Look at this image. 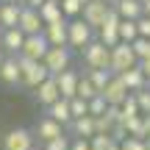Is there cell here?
<instances>
[{
	"mask_svg": "<svg viewBox=\"0 0 150 150\" xmlns=\"http://www.w3.org/2000/svg\"><path fill=\"white\" fill-rule=\"evenodd\" d=\"M81 56H83L86 70H108V67H111V47H108L106 42H100V39H92V42L81 50Z\"/></svg>",
	"mask_w": 150,
	"mask_h": 150,
	"instance_id": "cell-1",
	"label": "cell"
},
{
	"mask_svg": "<svg viewBox=\"0 0 150 150\" xmlns=\"http://www.w3.org/2000/svg\"><path fill=\"white\" fill-rule=\"evenodd\" d=\"M95 33L97 31L83 20V17H72V20H70V28H67V45H70L72 50H83L86 45L95 39Z\"/></svg>",
	"mask_w": 150,
	"mask_h": 150,
	"instance_id": "cell-2",
	"label": "cell"
},
{
	"mask_svg": "<svg viewBox=\"0 0 150 150\" xmlns=\"http://www.w3.org/2000/svg\"><path fill=\"white\" fill-rule=\"evenodd\" d=\"M20 70H22V86H28V89H36L45 78H50V70L45 67L42 59H25V56H20Z\"/></svg>",
	"mask_w": 150,
	"mask_h": 150,
	"instance_id": "cell-3",
	"label": "cell"
},
{
	"mask_svg": "<svg viewBox=\"0 0 150 150\" xmlns=\"http://www.w3.org/2000/svg\"><path fill=\"white\" fill-rule=\"evenodd\" d=\"M136 64H139V56L134 53V45L120 39V42L111 47V67H108V70L120 75V72L128 70V67H136Z\"/></svg>",
	"mask_w": 150,
	"mask_h": 150,
	"instance_id": "cell-4",
	"label": "cell"
},
{
	"mask_svg": "<svg viewBox=\"0 0 150 150\" xmlns=\"http://www.w3.org/2000/svg\"><path fill=\"white\" fill-rule=\"evenodd\" d=\"M42 61H45V67L50 70V75H59L61 70L70 67V61H72V47H70V45H50Z\"/></svg>",
	"mask_w": 150,
	"mask_h": 150,
	"instance_id": "cell-5",
	"label": "cell"
},
{
	"mask_svg": "<svg viewBox=\"0 0 150 150\" xmlns=\"http://www.w3.org/2000/svg\"><path fill=\"white\" fill-rule=\"evenodd\" d=\"M36 134L33 128H11L3 136V150H33L36 147Z\"/></svg>",
	"mask_w": 150,
	"mask_h": 150,
	"instance_id": "cell-6",
	"label": "cell"
},
{
	"mask_svg": "<svg viewBox=\"0 0 150 150\" xmlns=\"http://www.w3.org/2000/svg\"><path fill=\"white\" fill-rule=\"evenodd\" d=\"M120 22H122V17H120V11L111 6L108 17L103 20V25L97 28V39H100V42H106L108 47H114V45L120 42Z\"/></svg>",
	"mask_w": 150,
	"mask_h": 150,
	"instance_id": "cell-7",
	"label": "cell"
},
{
	"mask_svg": "<svg viewBox=\"0 0 150 150\" xmlns=\"http://www.w3.org/2000/svg\"><path fill=\"white\" fill-rule=\"evenodd\" d=\"M108 11H111V3H108V0H89V3H83L81 17H83V20L97 31V28L103 25V20L108 17Z\"/></svg>",
	"mask_w": 150,
	"mask_h": 150,
	"instance_id": "cell-8",
	"label": "cell"
},
{
	"mask_svg": "<svg viewBox=\"0 0 150 150\" xmlns=\"http://www.w3.org/2000/svg\"><path fill=\"white\" fill-rule=\"evenodd\" d=\"M33 134H36L39 142H50V139H56V136L67 134V128L59 122V120H53L50 114H45V117L36 120V125H33Z\"/></svg>",
	"mask_w": 150,
	"mask_h": 150,
	"instance_id": "cell-9",
	"label": "cell"
},
{
	"mask_svg": "<svg viewBox=\"0 0 150 150\" xmlns=\"http://www.w3.org/2000/svg\"><path fill=\"white\" fill-rule=\"evenodd\" d=\"M33 97H36V103L42 108H47L50 103H56L61 97V89H59V81H56V75H50V78H45L42 83L33 89Z\"/></svg>",
	"mask_w": 150,
	"mask_h": 150,
	"instance_id": "cell-10",
	"label": "cell"
},
{
	"mask_svg": "<svg viewBox=\"0 0 150 150\" xmlns=\"http://www.w3.org/2000/svg\"><path fill=\"white\" fill-rule=\"evenodd\" d=\"M22 42H25V33H22L20 25H14V28H0V47H3L8 56H20Z\"/></svg>",
	"mask_w": 150,
	"mask_h": 150,
	"instance_id": "cell-11",
	"label": "cell"
},
{
	"mask_svg": "<svg viewBox=\"0 0 150 150\" xmlns=\"http://www.w3.org/2000/svg\"><path fill=\"white\" fill-rule=\"evenodd\" d=\"M47 47H50V42H47L45 33H28L25 42H22L20 56H25V59H45Z\"/></svg>",
	"mask_w": 150,
	"mask_h": 150,
	"instance_id": "cell-12",
	"label": "cell"
},
{
	"mask_svg": "<svg viewBox=\"0 0 150 150\" xmlns=\"http://www.w3.org/2000/svg\"><path fill=\"white\" fill-rule=\"evenodd\" d=\"M100 95H103V97H106V100H108V106H122V100H125V97L131 95V89H128V86H125V81L120 78L117 72H114L111 78H108L106 89H103Z\"/></svg>",
	"mask_w": 150,
	"mask_h": 150,
	"instance_id": "cell-13",
	"label": "cell"
},
{
	"mask_svg": "<svg viewBox=\"0 0 150 150\" xmlns=\"http://www.w3.org/2000/svg\"><path fill=\"white\" fill-rule=\"evenodd\" d=\"M17 25L22 28V33H42L45 31V20H42V14H39V8H33V6H22V11H20V22Z\"/></svg>",
	"mask_w": 150,
	"mask_h": 150,
	"instance_id": "cell-14",
	"label": "cell"
},
{
	"mask_svg": "<svg viewBox=\"0 0 150 150\" xmlns=\"http://www.w3.org/2000/svg\"><path fill=\"white\" fill-rule=\"evenodd\" d=\"M0 83L3 86H22L20 56H6V61L0 64Z\"/></svg>",
	"mask_w": 150,
	"mask_h": 150,
	"instance_id": "cell-15",
	"label": "cell"
},
{
	"mask_svg": "<svg viewBox=\"0 0 150 150\" xmlns=\"http://www.w3.org/2000/svg\"><path fill=\"white\" fill-rule=\"evenodd\" d=\"M70 136H83V139H92L97 134V125H95V117L92 114H83V117H75L70 125H67Z\"/></svg>",
	"mask_w": 150,
	"mask_h": 150,
	"instance_id": "cell-16",
	"label": "cell"
},
{
	"mask_svg": "<svg viewBox=\"0 0 150 150\" xmlns=\"http://www.w3.org/2000/svg\"><path fill=\"white\" fill-rule=\"evenodd\" d=\"M67 28H70V20L67 17H61V20L56 22H45V36H47L50 45H67Z\"/></svg>",
	"mask_w": 150,
	"mask_h": 150,
	"instance_id": "cell-17",
	"label": "cell"
},
{
	"mask_svg": "<svg viewBox=\"0 0 150 150\" xmlns=\"http://www.w3.org/2000/svg\"><path fill=\"white\" fill-rule=\"evenodd\" d=\"M56 81H59L61 97H67V100H70V97L78 95V81H81V75L75 72V70H70V67H67V70H61L59 75H56Z\"/></svg>",
	"mask_w": 150,
	"mask_h": 150,
	"instance_id": "cell-18",
	"label": "cell"
},
{
	"mask_svg": "<svg viewBox=\"0 0 150 150\" xmlns=\"http://www.w3.org/2000/svg\"><path fill=\"white\" fill-rule=\"evenodd\" d=\"M120 78L125 81V86H128L131 92H139V89H145V86H150V78L142 72L139 64H136V67H128L125 72H120Z\"/></svg>",
	"mask_w": 150,
	"mask_h": 150,
	"instance_id": "cell-19",
	"label": "cell"
},
{
	"mask_svg": "<svg viewBox=\"0 0 150 150\" xmlns=\"http://www.w3.org/2000/svg\"><path fill=\"white\" fill-rule=\"evenodd\" d=\"M45 111H47L53 120H59V122L64 125V128L72 122V111H70V100H67V97H59V100H56V103H50V106L45 108Z\"/></svg>",
	"mask_w": 150,
	"mask_h": 150,
	"instance_id": "cell-20",
	"label": "cell"
},
{
	"mask_svg": "<svg viewBox=\"0 0 150 150\" xmlns=\"http://www.w3.org/2000/svg\"><path fill=\"white\" fill-rule=\"evenodd\" d=\"M22 3H0V28H14L20 22Z\"/></svg>",
	"mask_w": 150,
	"mask_h": 150,
	"instance_id": "cell-21",
	"label": "cell"
},
{
	"mask_svg": "<svg viewBox=\"0 0 150 150\" xmlns=\"http://www.w3.org/2000/svg\"><path fill=\"white\" fill-rule=\"evenodd\" d=\"M114 8L120 11V17H122V20H139V17L145 14L142 0H117V3H114Z\"/></svg>",
	"mask_w": 150,
	"mask_h": 150,
	"instance_id": "cell-22",
	"label": "cell"
},
{
	"mask_svg": "<svg viewBox=\"0 0 150 150\" xmlns=\"http://www.w3.org/2000/svg\"><path fill=\"white\" fill-rule=\"evenodd\" d=\"M39 14H42L45 22H56L64 17V11H61V0H45L42 6H39Z\"/></svg>",
	"mask_w": 150,
	"mask_h": 150,
	"instance_id": "cell-23",
	"label": "cell"
},
{
	"mask_svg": "<svg viewBox=\"0 0 150 150\" xmlns=\"http://www.w3.org/2000/svg\"><path fill=\"white\" fill-rule=\"evenodd\" d=\"M89 142H92V150H117L120 147V142L111 134H95Z\"/></svg>",
	"mask_w": 150,
	"mask_h": 150,
	"instance_id": "cell-24",
	"label": "cell"
},
{
	"mask_svg": "<svg viewBox=\"0 0 150 150\" xmlns=\"http://www.w3.org/2000/svg\"><path fill=\"white\" fill-rule=\"evenodd\" d=\"M125 122V128H128V136H142V139H145V117H142V114H134V117H125L122 120Z\"/></svg>",
	"mask_w": 150,
	"mask_h": 150,
	"instance_id": "cell-25",
	"label": "cell"
},
{
	"mask_svg": "<svg viewBox=\"0 0 150 150\" xmlns=\"http://www.w3.org/2000/svg\"><path fill=\"white\" fill-rule=\"evenodd\" d=\"M139 36V20H122L120 22V39L122 42H134Z\"/></svg>",
	"mask_w": 150,
	"mask_h": 150,
	"instance_id": "cell-26",
	"label": "cell"
},
{
	"mask_svg": "<svg viewBox=\"0 0 150 150\" xmlns=\"http://www.w3.org/2000/svg\"><path fill=\"white\" fill-rule=\"evenodd\" d=\"M86 75H89V81L97 86V92H103L106 89V83H108V78H111V70H86Z\"/></svg>",
	"mask_w": 150,
	"mask_h": 150,
	"instance_id": "cell-27",
	"label": "cell"
},
{
	"mask_svg": "<svg viewBox=\"0 0 150 150\" xmlns=\"http://www.w3.org/2000/svg\"><path fill=\"white\" fill-rule=\"evenodd\" d=\"M95 95H100V92H97V86L89 81V75H81V81H78V97H83V100H92Z\"/></svg>",
	"mask_w": 150,
	"mask_h": 150,
	"instance_id": "cell-28",
	"label": "cell"
},
{
	"mask_svg": "<svg viewBox=\"0 0 150 150\" xmlns=\"http://www.w3.org/2000/svg\"><path fill=\"white\" fill-rule=\"evenodd\" d=\"M70 111H72V120L75 117H83V114H89V100H83V97H70Z\"/></svg>",
	"mask_w": 150,
	"mask_h": 150,
	"instance_id": "cell-29",
	"label": "cell"
},
{
	"mask_svg": "<svg viewBox=\"0 0 150 150\" xmlns=\"http://www.w3.org/2000/svg\"><path fill=\"white\" fill-rule=\"evenodd\" d=\"M61 11H64L67 20H72V17H81V11H83V3H81V0H61Z\"/></svg>",
	"mask_w": 150,
	"mask_h": 150,
	"instance_id": "cell-30",
	"label": "cell"
},
{
	"mask_svg": "<svg viewBox=\"0 0 150 150\" xmlns=\"http://www.w3.org/2000/svg\"><path fill=\"white\" fill-rule=\"evenodd\" d=\"M106 108H108V100L103 95H95L89 100V114L92 117H100V114H106Z\"/></svg>",
	"mask_w": 150,
	"mask_h": 150,
	"instance_id": "cell-31",
	"label": "cell"
},
{
	"mask_svg": "<svg viewBox=\"0 0 150 150\" xmlns=\"http://www.w3.org/2000/svg\"><path fill=\"white\" fill-rule=\"evenodd\" d=\"M134 114H142V111H139V100H136V95L131 92V95L122 100V120L125 117H134Z\"/></svg>",
	"mask_w": 150,
	"mask_h": 150,
	"instance_id": "cell-32",
	"label": "cell"
},
{
	"mask_svg": "<svg viewBox=\"0 0 150 150\" xmlns=\"http://www.w3.org/2000/svg\"><path fill=\"white\" fill-rule=\"evenodd\" d=\"M70 145H72L70 134H61V136H56V139L45 142V150H70Z\"/></svg>",
	"mask_w": 150,
	"mask_h": 150,
	"instance_id": "cell-33",
	"label": "cell"
},
{
	"mask_svg": "<svg viewBox=\"0 0 150 150\" xmlns=\"http://www.w3.org/2000/svg\"><path fill=\"white\" fill-rule=\"evenodd\" d=\"M131 45H134V53L139 56V59L150 56V36H142V33H139V36H136V39H134Z\"/></svg>",
	"mask_w": 150,
	"mask_h": 150,
	"instance_id": "cell-34",
	"label": "cell"
},
{
	"mask_svg": "<svg viewBox=\"0 0 150 150\" xmlns=\"http://www.w3.org/2000/svg\"><path fill=\"white\" fill-rule=\"evenodd\" d=\"M120 147H122V150H147V145H145L142 136H128V139L120 142Z\"/></svg>",
	"mask_w": 150,
	"mask_h": 150,
	"instance_id": "cell-35",
	"label": "cell"
},
{
	"mask_svg": "<svg viewBox=\"0 0 150 150\" xmlns=\"http://www.w3.org/2000/svg\"><path fill=\"white\" fill-rule=\"evenodd\" d=\"M134 95H136V100H139V111L147 114V111H150V86H145V89H139V92H134Z\"/></svg>",
	"mask_w": 150,
	"mask_h": 150,
	"instance_id": "cell-36",
	"label": "cell"
},
{
	"mask_svg": "<svg viewBox=\"0 0 150 150\" xmlns=\"http://www.w3.org/2000/svg\"><path fill=\"white\" fill-rule=\"evenodd\" d=\"M70 150H92V142L83 139V136H75L72 145H70Z\"/></svg>",
	"mask_w": 150,
	"mask_h": 150,
	"instance_id": "cell-37",
	"label": "cell"
},
{
	"mask_svg": "<svg viewBox=\"0 0 150 150\" xmlns=\"http://www.w3.org/2000/svg\"><path fill=\"white\" fill-rule=\"evenodd\" d=\"M139 33H142V36H150V17L147 14L139 17Z\"/></svg>",
	"mask_w": 150,
	"mask_h": 150,
	"instance_id": "cell-38",
	"label": "cell"
},
{
	"mask_svg": "<svg viewBox=\"0 0 150 150\" xmlns=\"http://www.w3.org/2000/svg\"><path fill=\"white\" fill-rule=\"evenodd\" d=\"M139 67H142V72L150 78V56H145V59H139Z\"/></svg>",
	"mask_w": 150,
	"mask_h": 150,
	"instance_id": "cell-39",
	"label": "cell"
},
{
	"mask_svg": "<svg viewBox=\"0 0 150 150\" xmlns=\"http://www.w3.org/2000/svg\"><path fill=\"white\" fill-rule=\"evenodd\" d=\"M20 3H22V6H33V8H39L45 0H20Z\"/></svg>",
	"mask_w": 150,
	"mask_h": 150,
	"instance_id": "cell-40",
	"label": "cell"
},
{
	"mask_svg": "<svg viewBox=\"0 0 150 150\" xmlns=\"http://www.w3.org/2000/svg\"><path fill=\"white\" fill-rule=\"evenodd\" d=\"M142 117H145V134H150V111L142 114Z\"/></svg>",
	"mask_w": 150,
	"mask_h": 150,
	"instance_id": "cell-41",
	"label": "cell"
},
{
	"mask_svg": "<svg viewBox=\"0 0 150 150\" xmlns=\"http://www.w3.org/2000/svg\"><path fill=\"white\" fill-rule=\"evenodd\" d=\"M142 8H145V14L150 17V0H142Z\"/></svg>",
	"mask_w": 150,
	"mask_h": 150,
	"instance_id": "cell-42",
	"label": "cell"
},
{
	"mask_svg": "<svg viewBox=\"0 0 150 150\" xmlns=\"http://www.w3.org/2000/svg\"><path fill=\"white\" fill-rule=\"evenodd\" d=\"M6 56H8V53H6V50L0 47V64H3V61H6Z\"/></svg>",
	"mask_w": 150,
	"mask_h": 150,
	"instance_id": "cell-43",
	"label": "cell"
},
{
	"mask_svg": "<svg viewBox=\"0 0 150 150\" xmlns=\"http://www.w3.org/2000/svg\"><path fill=\"white\" fill-rule=\"evenodd\" d=\"M145 145H147V150H150V134H147V136H145Z\"/></svg>",
	"mask_w": 150,
	"mask_h": 150,
	"instance_id": "cell-44",
	"label": "cell"
},
{
	"mask_svg": "<svg viewBox=\"0 0 150 150\" xmlns=\"http://www.w3.org/2000/svg\"><path fill=\"white\" fill-rule=\"evenodd\" d=\"M0 3H20V0H0Z\"/></svg>",
	"mask_w": 150,
	"mask_h": 150,
	"instance_id": "cell-45",
	"label": "cell"
},
{
	"mask_svg": "<svg viewBox=\"0 0 150 150\" xmlns=\"http://www.w3.org/2000/svg\"><path fill=\"white\" fill-rule=\"evenodd\" d=\"M108 3H111V6H114V3H117V0H108Z\"/></svg>",
	"mask_w": 150,
	"mask_h": 150,
	"instance_id": "cell-46",
	"label": "cell"
},
{
	"mask_svg": "<svg viewBox=\"0 0 150 150\" xmlns=\"http://www.w3.org/2000/svg\"><path fill=\"white\" fill-rule=\"evenodd\" d=\"M33 150H45V147H33Z\"/></svg>",
	"mask_w": 150,
	"mask_h": 150,
	"instance_id": "cell-47",
	"label": "cell"
},
{
	"mask_svg": "<svg viewBox=\"0 0 150 150\" xmlns=\"http://www.w3.org/2000/svg\"><path fill=\"white\" fill-rule=\"evenodd\" d=\"M81 3H89V0H81Z\"/></svg>",
	"mask_w": 150,
	"mask_h": 150,
	"instance_id": "cell-48",
	"label": "cell"
}]
</instances>
